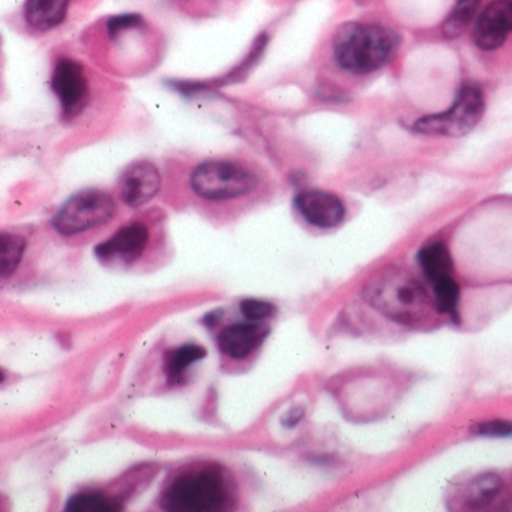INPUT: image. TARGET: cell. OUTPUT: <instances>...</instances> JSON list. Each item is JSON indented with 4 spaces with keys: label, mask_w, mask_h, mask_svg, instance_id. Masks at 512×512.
Wrapping results in <instances>:
<instances>
[{
    "label": "cell",
    "mask_w": 512,
    "mask_h": 512,
    "mask_svg": "<svg viewBox=\"0 0 512 512\" xmlns=\"http://www.w3.org/2000/svg\"><path fill=\"white\" fill-rule=\"evenodd\" d=\"M400 46L392 29L376 23L352 22L338 28L332 41L335 64L346 73L364 76L385 67Z\"/></svg>",
    "instance_id": "6da1fadb"
},
{
    "label": "cell",
    "mask_w": 512,
    "mask_h": 512,
    "mask_svg": "<svg viewBox=\"0 0 512 512\" xmlns=\"http://www.w3.org/2000/svg\"><path fill=\"white\" fill-rule=\"evenodd\" d=\"M364 296L371 307L398 325L424 322L434 305L421 281L400 268H386L374 275Z\"/></svg>",
    "instance_id": "7a4b0ae2"
},
{
    "label": "cell",
    "mask_w": 512,
    "mask_h": 512,
    "mask_svg": "<svg viewBox=\"0 0 512 512\" xmlns=\"http://www.w3.org/2000/svg\"><path fill=\"white\" fill-rule=\"evenodd\" d=\"M232 499V482L226 470L217 464H200L170 481L161 496V505L176 512L223 511Z\"/></svg>",
    "instance_id": "3957f363"
},
{
    "label": "cell",
    "mask_w": 512,
    "mask_h": 512,
    "mask_svg": "<svg viewBox=\"0 0 512 512\" xmlns=\"http://www.w3.org/2000/svg\"><path fill=\"white\" fill-rule=\"evenodd\" d=\"M260 176L238 160L214 158L202 161L190 175L191 191L206 202L244 199L259 188Z\"/></svg>",
    "instance_id": "277c9868"
},
{
    "label": "cell",
    "mask_w": 512,
    "mask_h": 512,
    "mask_svg": "<svg viewBox=\"0 0 512 512\" xmlns=\"http://www.w3.org/2000/svg\"><path fill=\"white\" fill-rule=\"evenodd\" d=\"M116 214L112 194L101 190H85L74 194L53 217L52 226L59 235H82L109 223Z\"/></svg>",
    "instance_id": "5b68a950"
},
{
    "label": "cell",
    "mask_w": 512,
    "mask_h": 512,
    "mask_svg": "<svg viewBox=\"0 0 512 512\" xmlns=\"http://www.w3.org/2000/svg\"><path fill=\"white\" fill-rule=\"evenodd\" d=\"M484 109V95L479 86L464 83L451 109L439 115L424 116L413 124V130L431 136L461 137L478 125Z\"/></svg>",
    "instance_id": "8992f818"
},
{
    "label": "cell",
    "mask_w": 512,
    "mask_h": 512,
    "mask_svg": "<svg viewBox=\"0 0 512 512\" xmlns=\"http://www.w3.org/2000/svg\"><path fill=\"white\" fill-rule=\"evenodd\" d=\"M151 241V230L143 221H133L95 247V257L107 266H131L139 262Z\"/></svg>",
    "instance_id": "52a82bcc"
},
{
    "label": "cell",
    "mask_w": 512,
    "mask_h": 512,
    "mask_svg": "<svg viewBox=\"0 0 512 512\" xmlns=\"http://www.w3.org/2000/svg\"><path fill=\"white\" fill-rule=\"evenodd\" d=\"M55 92L65 118H76L89 100V80L85 68L74 59H61L52 74Z\"/></svg>",
    "instance_id": "ba28073f"
},
{
    "label": "cell",
    "mask_w": 512,
    "mask_h": 512,
    "mask_svg": "<svg viewBox=\"0 0 512 512\" xmlns=\"http://www.w3.org/2000/svg\"><path fill=\"white\" fill-rule=\"evenodd\" d=\"M512 32V0H494L476 17L472 40L476 47L493 52Z\"/></svg>",
    "instance_id": "9c48e42d"
},
{
    "label": "cell",
    "mask_w": 512,
    "mask_h": 512,
    "mask_svg": "<svg viewBox=\"0 0 512 512\" xmlns=\"http://www.w3.org/2000/svg\"><path fill=\"white\" fill-rule=\"evenodd\" d=\"M293 205L299 215L317 229H335L346 218L343 200L328 191H301L293 200Z\"/></svg>",
    "instance_id": "30bf717a"
},
{
    "label": "cell",
    "mask_w": 512,
    "mask_h": 512,
    "mask_svg": "<svg viewBox=\"0 0 512 512\" xmlns=\"http://www.w3.org/2000/svg\"><path fill=\"white\" fill-rule=\"evenodd\" d=\"M161 188V173L151 161L131 164L119 181V196L128 208H140L151 202Z\"/></svg>",
    "instance_id": "8fae6325"
},
{
    "label": "cell",
    "mask_w": 512,
    "mask_h": 512,
    "mask_svg": "<svg viewBox=\"0 0 512 512\" xmlns=\"http://www.w3.org/2000/svg\"><path fill=\"white\" fill-rule=\"evenodd\" d=\"M269 332V326L262 322L233 323L217 335V346L230 359L244 361L262 347Z\"/></svg>",
    "instance_id": "7c38bea8"
},
{
    "label": "cell",
    "mask_w": 512,
    "mask_h": 512,
    "mask_svg": "<svg viewBox=\"0 0 512 512\" xmlns=\"http://www.w3.org/2000/svg\"><path fill=\"white\" fill-rule=\"evenodd\" d=\"M71 0H26V23L37 32L58 28L68 14Z\"/></svg>",
    "instance_id": "4fadbf2b"
},
{
    "label": "cell",
    "mask_w": 512,
    "mask_h": 512,
    "mask_svg": "<svg viewBox=\"0 0 512 512\" xmlns=\"http://www.w3.org/2000/svg\"><path fill=\"white\" fill-rule=\"evenodd\" d=\"M418 263L422 274L431 286L445 278L454 277L452 275L454 262L448 247L443 242H431L422 247L418 253Z\"/></svg>",
    "instance_id": "5bb4252c"
},
{
    "label": "cell",
    "mask_w": 512,
    "mask_h": 512,
    "mask_svg": "<svg viewBox=\"0 0 512 512\" xmlns=\"http://www.w3.org/2000/svg\"><path fill=\"white\" fill-rule=\"evenodd\" d=\"M208 355V350L199 344L188 343L169 350L164 355V374L167 382L179 385L184 382L188 370Z\"/></svg>",
    "instance_id": "9a60e30c"
},
{
    "label": "cell",
    "mask_w": 512,
    "mask_h": 512,
    "mask_svg": "<svg viewBox=\"0 0 512 512\" xmlns=\"http://www.w3.org/2000/svg\"><path fill=\"white\" fill-rule=\"evenodd\" d=\"M121 503L101 491H80L68 499L67 511L73 512H116Z\"/></svg>",
    "instance_id": "2e32d148"
},
{
    "label": "cell",
    "mask_w": 512,
    "mask_h": 512,
    "mask_svg": "<svg viewBox=\"0 0 512 512\" xmlns=\"http://www.w3.org/2000/svg\"><path fill=\"white\" fill-rule=\"evenodd\" d=\"M481 0H457L454 10L442 26L443 35L449 40L457 38L475 19Z\"/></svg>",
    "instance_id": "e0dca14e"
},
{
    "label": "cell",
    "mask_w": 512,
    "mask_h": 512,
    "mask_svg": "<svg viewBox=\"0 0 512 512\" xmlns=\"http://www.w3.org/2000/svg\"><path fill=\"white\" fill-rule=\"evenodd\" d=\"M434 308L439 313L448 314L458 320V305H460V286L454 277L445 278L433 284Z\"/></svg>",
    "instance_id": "ac0fdd59"
},
{
    "label": "cell",
    "mask_w": 512,
    "mask_h": 512,
    "mask_svg": "<svg viewBox=\"0 0 512 512\" xmlns=\"http://www.w3.org/2000/svg\"><path fill=\"white\" fill-rule=\"evenodd\" d=\"M26 251V239L16 233H2V277L7 280L19 268Z\"/></svg>",
    "instance_id": "d6986e66"
},
{
    "label": "cell",
    "mask_w": 512,
    "mask_h": 512,
    "mask_svg": "<svg viewBox=\"0 0 512 512\" xmlns=\"http://www.w3.org/2000/svg\"><path fill=\"white\" fill-rule=\"evenodd\" d=\"M500 487H502V479L497 478L496 475H484L476 479L470 490L472 505H485L491 502V499L499 493Z\"/></svg>",
    "instance_id": "ffe728a7"
},
{
    "label": "cell",
    "mask_w": 512,
    "mask_h": 512,
    "mask_svg": "<svg viewBox=\"0 0 512 512\" xmlns=\"http://www.w3.org/2000/svg\"><path fill=\"white\" fill-rule=\"evenodd\" d=\"M239 311L250 322H263L275 316L277 307L272 302L262 301V299H244L239 304Z\"/></svg>",
    "instance_id": "44dd1931"
},
{
    "label": "cell",
    "mask_w": 512,
    "mask_h": 512,
    "mask_svg": "<svg viewBox=\"0 0 512 512\" xmlns=\"http://www.w3.org/2000/svg\"><path fill=\"white\" fill-rule=\"evenodd\" d=\"M473 433L484 437H512V421H484L473 428Z\"/></svg>",
    "instance_id": "7402d4cb"
},
{
    "label": "cell",
    "mask_w": 512,
    "mask_h": 512,
    "mask_svg": "<svg viewBox=\"0 0 512 512\" xmlns=\"http://www.w3.org/2000/svg\"><path fill=\"white\" fill-rule=\"evenodd\" d=\"M302 416H304V409H299L298 407V409L290 410V412L281 419V422H283L284 427L292 428L299 424Z\"/></svg>",
    "instance_id": "603a6c76"
}]
</instances>
